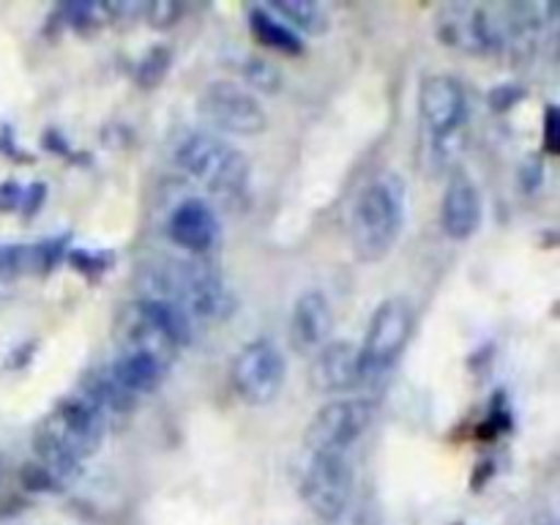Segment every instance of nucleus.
Instances as JSON below:
<instances>
[{
	"instance_id": "1",
	"label": "nucleus",
	"mask_w": 560,
	"mask_h": 525,
	"mask_svg": "<svg viewBox=\"0 0 560 525\" xmlns=\"http://www.w3.org/2000/svg\"><path fill=\"white\" fill-rule=\"evenodd\" d=\"M104 430H107L104 416L82 394L60 399L55 410L44 416L33 435V452L55 487L74 476L82 459L102 446Z\"/></svg>"
},
{
	"instance_id": "2",
	"label": "nucleus",
	"mask_w": 560,
	"mask_h": 525,
	"mask_svg": "<svg viewBox=\"0 0 560 525\" xmlns=\"http://www.w3.org/2000/svg\"><path fill=\"white\" fill-rule=\"evenodd\" d=\"M408 189L397 173H381L359 191L350 211V241L361 260L375 262L392 252L405 224Z\"/></svg>"
},
{
	"instance_id": "3",
	"label": "nucleus",
	"mask_w": 560,
	"mask_h": 525,
	"mask_svg": "<svg viewBox=\"0 0 560 525\" xmlns=\"http://www.w3.org/2000/svg\"><path fill=\"white\" fill-rule=\"evenodd\" d=\"M145 299H164L197 320L219 323L235 310L222 273L202 260H162L148 271Z\"/></svg>"
},
{
	"instance_id": "4",
	"label": "nucleus",
	"mask_w": 560,
	"mask_h": 525,
	"mask_svg": "<svg viewBox=\"0 0 560 525\" xmlns=\"http://www.w3.org/2000/svg\"><path fill=\"white\" fill-rule=\"evenodd\" d=\"M175 164L208 191L222 197H238L249 180V162L244 153L211 131L186 135L175 148Z\"/></svg>"
},
{
	"instance_id": "5",
	"label": "nucleus",
	"mask_w": 560,
	"mask_h": 525,
	"mask_svg": "<svg viewBox=\"0 0 560 525\" xmlns=\"http://www.w3.org/2000/svg\"><path fill=\"white\" fill-rule=\"evenodd\" d=\"M301 495L310 512L323 523H334L353 495V465L342 452H312L301 476Z\"/></svg>"
},
{
	"instance_id": "6",
	"label": "nucleus",
	"mask_w": 560,
	"mask_h": 525,
	"mask_svg": "<svg viewBox=\"0 0 560 525\" xmlns=\"http://www.w3.org/2000/svg\"><path fill=\"white\" fill-rule=\"evenodd\" d=\"M288 377V361L273 339L260 337L246 342L230 366L235 394L246 405H268L279 397Z\"/></svg>"
},
{
	"instance_id": "7",
	"label": "nucleus",
	"mask_w": 560,
	"mask_h": 525,
	"mask_svg": "<svg viewBox=\"0 0 560 525\" xmlns=\"http://www.w3.org/2000/svg\"><path fill=\"white\" fill-rule=\"evenodd\" d=\"M197 109L213 129L228 135L255 137L262 135L268 126V113L260 98L230 80L208 82L197 98Z\"/></svg>"
},
{
	"instance_id": "8",
	"label": "nucleus",
	"mask_w": 560,
	"mask_h": 525,
	"mask_svg": "<svg viewBox=\"0 0 560 525\" xmlns=\"http://www.w3.org/2000/svg\"><path fill=\"white\" fill-rule=\"evenodd\" d=\"M375 421V402L364 397L331 399L312 416L306 427L310 452H342L353 446Z\"/></svg>"
},
{
	"instance_id": "9",
	"label": "nucleus",
	"mask_w": 560,
	"mask_h": 525,
	"mask_svg": "<svg viewBox=\"0 0 560 525\" xmlns=\"http://www.w3.org/2000/svg\"><path fill=\"white\" fill-rule=\"evenodd\" d=\"M413 331V310L405 299H386L372 312L366 339L361 345V361H364V383L370 377L383 375L394 361L402 355Z\"/></svg>"
},
{
	"instance_id": "10",
	"label": "nucleus",
	"mask_w": 560,
	"mask_h": 525,
	"mask_svg": "<svg viewBox=\"0 0 560 525\" xmlns=\"http://www.w3.org/2000/svg\"><path fill=\"white\" fill-rule=\"evenodd\" d=\"M438 36L465 55L501 52V22L490 5L452 3L438 14Z\"/></svg>"
},
{
	"instance_id": "11",
	"label": "nucleus",
	"mask_w": 560,
	"mask_h": 525,
	"mask_svg": "<svg viewBox=\"0 0 560 525\" xmlns=\"http://www.w3.org/2000/svg\"><path fill=\"white\" fill-rule=\"evenodd\" d=\"M419 115L427 135L435 140L457 135L468 118V96L463 82L452 74L427 77L419 91Z\"/></svg>"
},
{
	"instance_id": "12",
	"label": "nucleus",
	"mask_w": 560,
	"mask_h": 525,
	"mask_svg": "<svg viewBox=\"0 0 560 525\" xmlns=\"http://www.w3.org/2000/svg\"><path fill=\"white\" fill-rule=\"evenodd\" d=\"M312 386L326 394L353 392L364 386V361H361L359 345L339 339V342L323 345L312 359Z\"/></svg>"
},
{
	"instance_id": "13",
	"label": "nucleus",
	"mask_w": 560,
	"mask_h": 525,
	"mask_svg": "<svg viewBox=\"0 0 560 525\" xmlns=\"http://www.w3.org/2000/svg\"><path fill=\"white\" fill-rule=\"evenodd\" d=\"M219 219L202 200H184L170 211L167 235L175 246L189 255H206L219 244Z\"/></svg>"
},
{
	"instance_id": "14",
	"label": "nucleus",
	"mask_w": 560,
	"mask_h": 525,
	"mask_svg": "<svg viewBox=\"0 0 560 525\" xmlns=\"http://www.w3.org/2000/svg\"><path fill=\"white\" fill-rule=\"evenodd\" d=\"M334 310L320 290H306L299 295L290 315V342L295 350L315 355L323 345L331 342Z\"/></svg>"
},
{
	"instance_id": "15",
	"label": "nucleus",
	"mask_w": 560,
	"mask_h": 525,
	"mask_svg": "<svg viewBox=\"0 0 560 525\" xmlns=\"http://www.w3.org/2000/svg\"><path fill=\"white\" fill-rule=\"evenodd\" d=\"M441 224L448 238L465 241L481 224V195L479 186L465 173L452 175L441 202Z\"/></svg>"
},
{
	"instance_id": "16",
	"label": "nucleus",
	"mask_w": 560,
	"mask_h": 525,
	"mask_svg": "<svg viewBox=\"0 0 560 525\" xmlns=\"http://www.w3.org/2000/svg\"><path fill=\"white\" fill-rule=\"evenodd\" d=\"M118 337L124 342V350H137V353H145L151 359L162 361L164 366L175 359L178 353V345L164 334V328L148 315V310L142 306V301L131 304L124 312V323L118 328Z\"/></svg>"
},
{
	"instance_id": "17",
	"label": "nucleus",
	"mask_w": 560,
	"mask_h": 525,
	"mask_svg": "<svg viewBox=\"0 0 560 525\" xmlns=\"http://www.w3.org/2000/svg\"><path fill=\"white\" fill-rule=\"evenodd\" d=\"M109 377L115 381V386L126 394V397H140V394H151L153 388H159L167 366L162 361L151 359L145 353H137V350H120V355L115 359V364L109 366Z\"/></svg>"
},
{
	"instance_id": "18",
	"label": "nucleus",
	"mask_w": 560,
	"mask_h": 525,
	"mask_svg": "<svg viewBox=\"0 0 560 525\" xmlns=\"http://www.w3.org/2000/svg\"><path fill=\"white\" fill-rule=\"evenodd\" d=\"M249 31H252V36H255L260 44H266V47L279 49V52H284V55L301 52L299 33L290 31V27L284 25L277 14H271V11H268V5H257V9H252Z\"/></svg>"
},
{
	"instance_id": "19",
	"label": "nucleus",
	"mask_w": 560,
	"mask_h": 525,
	"mask_svg": "<svg viewBox=\"0 0 560 525\" xmlns=\"http://www.w3.org/2000/svg\"><path fill=\"white\" fill-rule=\"evenodd\" d=\"M271 14H277L290 31L304 33H323L328 27V14L323 5L312 3V0H277L268 5Z\"/></svg>"
},
{
	"instance_id": "20",
	"label": "nucleus",
	"mask_w": 560,
	"mask_h": 525,
	"mask_svg": "<svg viewBox=\"0 0 560 525\" xmlns=\"http://www.w3.org/2000/svg\"><path fill=\"white\" fill-rule=\"evenodd\" d=\"M241 71H244L246 82L262 93H277L279 88H282V74H279L277 66L266 58L249 55V58H244V63H241Z\"/></svg>"
},
{
	"instance_id": "21",
	"label": "nucleus",
	"mask_w": 560,
	"mask_h": 525,
	"mask_svg": "<svg viewBox=\"0 0 560 525\" xmlns=\"http://www.w3.org/2000/svg\"><path fill=\"white\" fill-rule=\"evenodd\" d=\"M140 14L145 16L153 27H170L175 25V20H178L180 14H184V5L173 3V0H167V3H164V0L162 3H142Z\"/></svg>"
},
{
	"instance_id": "22",
	"label": "nucleus",
	"mask_w": 560,
	"mask_h": 525,
	"mask_svg": "<svg viewBox=\"0 0 560 525\" xmlns=\"http://www.w3.org/2000/svg\"><path fill=\"white\" fill-rule=\"evenodd\" d=\"M167 63H170V52H164V49H153V52L145 55V60H142V74H140V82L151 80V71H153V82L162 80V74L167 71Z\"/></svg>"
},
{
	"instance_id": "23",
	"label": "nucleus",
	"mask_w": 560,
	"mask_h": 525,
	"mask_svg": "<svg viewBox=\"0 0 560 525\" xmlns=\"http://www.w3.org/2000/svg\"><path fill=\"white\" fill-rule=\"evenodd\" d=\"M22 206V186L9 180V184H0V211H14Z\"/></svg>"
},
{
	"instance_id": "24",
	"label": "nucleus",
	"mask_w": 560,
	"mask_h": 525,
	"mask_svg": "<svg viewBox=\"0 0 560 525\" xmlns=\"http://www.w3.org/2000/svg\"><path fill=\"white\" fill-rule=\"evenodd\" d=\"M556 137H558V113L556 107H547V135H545L547 151H558Z\"/></svg>"
},
{
	"instance_id": "25",
	"label": "nucleus",
	"mask_w": 560,
	"mask_h": 525,
	"mask_svg": "<svg viewBox=\"0 0 560 525\" xmlns=\"http://www.w3.org/2000/svg\"><path fill=\"white\" fill-rule=\"evenodd\" d=\"M0 476H3V463H0Z\"/></svg>"
}]
</instances>
